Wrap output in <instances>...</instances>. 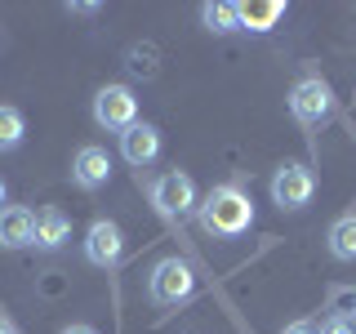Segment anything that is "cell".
<instances>
[{"mask_svg": "<svg viewBox=\"0 0 356 334\" xmlns=\"http://www.w3.org/2000/svg\"><path fill=\"white\" fill-rule=\"evenodd\" d=\"M196 214H200V228H205L209 237H241L254 223V200L245 196L236 183H218V187L205 192V200L196 205Z\"/></svg>", "mask_w": 356, "mask_h": 334, "instance_id": "obj_1", "label": "cell"}, {"mask_svg": "<svg viewBox=\"0 0 356 334\" xmlns=\"http://www.w3.org/2000/svg\"><path fill=\"white\" fill-rule=\"evenodd\" d=\"M289 116L303 129H321L334 116V89L321 76H303V81L289 89Z\"/></svg>", "mask_w": 356, "mask_h": 334, "instance_id": "obj_2", "label": "cell"}, {"mask_svg": "<svg viewBox=\"0 0 356 334\" xmlns=\"http://www.w3.org/2000/svg\"><path fill=\"white\" fill-rule=\"evenodd\" d=\"M192 289H196V276H192V267H187L183 259H161V263L152 267V276H147V294H152L156 308L187 303Z\"/></svg>", "mask_w": 356, "mask_h": 334, "instance_id": "obj_3", "label": "cell"}, {"mask_svg": "<svg viewBox=\"0 0 356 334\" xmlns=\"http://www.w3.org/2000/svg\"><path fill=\"white\" fill-rule=\"evenodd\" d=\"M94 120L111 134H125L129 125H138V98L129 85H103L94 94Z\"/></svg>", "mask_w": 356, "mask_h": 334, "instance_id": "obj_4", "label": "cell"}, {"mask_svg": "<svg viewBox=\"0 0 356 334\" xmlns=\"http://www.w3.org/2000/svg\"><path fill=\"white\" fill-rule=\"evenodd\" d=\"M312 196H316V178H312L303 161H285L272 174V200L281 209H303V205H312Z\"/></svg>", "mask_w": 356, "mask_h": 334, "instance_id": "obj_5", "label": "cell"}, {"mask_svg": "<svg viewBox=\"0 0 356 334\" xmlns=\"http://www.w3.org/2000/svg\"><path fill=\"white\" fill-rule=\"evenodd\" d=\"M152 205L161 209L165 218H183V214H192V209H196V187H192V178H187L183 170L161 174V178L152 183Z\"/></svg>", "mask_w": 356, "mask_h": 334, "instance_id": "obj_6", "label": "cell"}, {"mask_svg": "<svg viewBox=\"0 0 356 334\" xmlns=\"http://www.w3.org/2000/svg\"><path fill=\"white\" fill-rule=\"evenodd\" d=\"M120 254H125V237H120L116 223H111V218L89 223V232H85V259L94 263V267H116Z\"/></svg>", "mask_w": 356, "mask_h": 334, "instance_id": "obj_7", "label": "cell"}, {"mask_svg": "<svg viewBox=\"0 0 356 334\" xmlns=\"http://www.w3.org/2000/svg\"><path fill=\"white\" fill-rule=\"evenodd\" d=\"M107 178H111V156H107V148L85 143V148L72 156V183L81 187V192H98V187H107Z\"/></svg>", "mask_w": 356, "mask_h": 334, "instance_id": "obj_8", "label": "cell"}, {"mask_svg": "<svg viewBox=\"0 0 356 334\" xmlns=\"http://www.w3.org/2000/svg\"><path fill=\"white\" fill-rule=\"evenodd\" d=\"M120 156H125L129 165H152L156 156H161V129L156 125H129L120 134Z\"/></svg>", "mask_w": 356, "mask_h": 334, "instance_id": "obj_9", "label": "cell"}, {"mask_svg": "<svg viewBox=\"0 0 356 334\" xmlns=\"http://www.w3.org/2000/svg\"><path fill=\"white\" fill-rule=\"evenodd\" d=\"M36 241V214L22 205H9L0 209V245L5 250H22V245Z\"/></svg>", "mask_w": 356, "mask_h": 334, "instance_id": "obj_10", "label": "cell"}, {"mask_svg": "<svg viewBox=\"0 0 356 334\" xmlns=\"http://www.w3.org/2000/svg\"><path fill=\"white\" fill-rule=\"evenodd\" d=\"M72 237V218L63 214L58 205H44V209H36V250H58V245Z\"/></svg>", "mask_w": 356, "mask_h": 334, "instance_id": "obj_11", "label": "cell"}, {"mask_svg": "<svg viewBox=\"0 0 356 334\" xmlns=\"http://www.w3.org/2000/svg\"><path fill=\"white\" fill-rule=\"evenodd\" d=\"M330 254H334L339 263H352V259H356V214H343V218L330 228Z\"/></svg>", "mask_w": 356, "mask_h": 334, "instance_id": "obj_12", "label": "cell"}, {"mask_svg": "<svg viewBox=\"0 0 356 334\" xmlns=\"http://www.w3.org/2000/svg\"><path fill=\"white\" fill-rule=\"evenodd\" d=\"M281 18H285L281 0H267V5H241V27H250V31H272Z\"/></svg>", "mask_w": 356, "mask_h": 334, "instance_id": "obj_13", "label": "cell"}, {"mask_svg": "<svg viewBox=\"0 0 356 334\" xmlns=\"http://www.w3.org/2000/svg\"><path fill=\"white\" fill-rule=\"evenodd\" d=\"M22 138H27V120H22V111L9 107V103H0V152L22 148Z\"/></svg>", "mask_w": 356, "mask_h": 334, "instance_id": "obj_14", "label": "cell"}, {"mask_svg": "<svg viewBox=\"0 0 356 334\" xmlns=\"http://www.w3.org/2000/svg\"><path fill=\"white\" fill-rule=\"evenodd\" d=\"M200 18H205V27L218 31V36H227V31H241V5H227V0H218V5H205V9H200Z\"/></svg>", "mask_w": 356, "mask_h": 334, "instance_id": "obj_15", "label": "cell"}, {"mask_svg": "<svg viewBox=\"0 0 356 334\" xmlns=\"http://www.w3.org/2000/svg\"><path fill=\"white\" fill-rule=\"evenodd\" d=\"M156 49H138V45H134V49H129V72L134 76H156Z\"/></svg>", "mask_w": 356, "mask_h": 334, "instance_id": "obj_16", "label": "cell"}, {"mask_svg": "<svg viewBox=\"0 0 356 334\" xmlns=\"http://www.w3.org/2000/svg\"><path fill=\"white\" fill-rule=\"evenodd\" d=\"M321 334H356V326L348 317H334V321H325V326H321Z\"/></svg>", "mask_w": 356, "mask_h": 334, "instance_id": "obj_17", "label": "cell"}, {"mask_svg": "<svg viewBox=\"0 0 356 334\" xmlns=\"http://www.w3.org/2000/svg\"><path fill=\"white\" fill-rule=\"evenodd\" d=\"M285 334H321L312 321H294V326H285Z\"/></svg>", "mask_w": 356, "mask_h": 334, "instance_id": "obj_18", "label": "cell"}, {"mask_svg": "<svg viewBox=\"0 0 356 334\" xmlns=\"http://www.w3.org/2000/svg\"><path fill=\"white\" fill-rule=\"evenodd\" d=\"M63 334H98V330H89V326H67Z\"/></svg>", "mask_w": 356, "mask_h": 334, "instance_id": "obj_19", "label": "cell"}, {"mask_svg": "<svg viewBox=\"0 0 356 334\" xmlns=\"http://www.w3.org/2000/svg\"><path fill=\"white\" fill-rule=\"evenodd\" d=\"M0 334H18V330H14V321H5V317H0Z\"/></svg>", "mask_w": 356, "mask_h": 334, "instance_id": "obj_20", "label": "cell"}, {"mask_svg": "<svg viewBox=\"0 0 356 334\" xmlns=\"http://www.w3.org/2000/svg\"><path fill=\"white\" fill-rule=\"evenodd\" d=\"M0 200H5V183H0Z\"/></svg>", "mask_w": 356, "mask_h": 334, "instance_id": "obj_21", "label": "cell"}, {"mask_svg": "<svg viewBox=\"0 0 356 334\" xmlns=\"http://www.w3.org/2000/svg\"><path fill=\"white\" fill-rule=\"evenodd\" d=\"M352 312H356V308H352Z\"/></svg>", "mask_w": 356, "mask_h": 334, "instance_id": "obj_22", "label": "cell"}]
</instances>
